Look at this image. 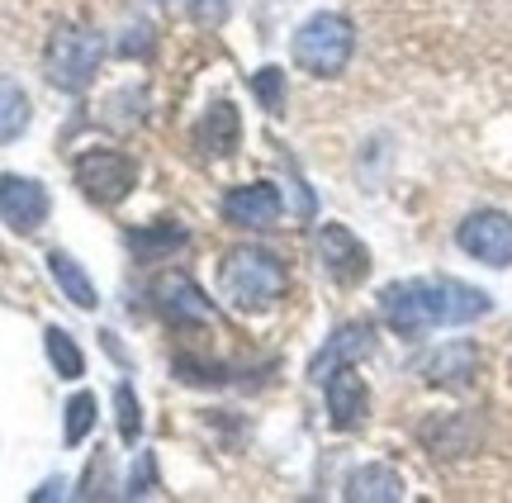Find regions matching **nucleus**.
<instances>
[{"mask_svg": "<svg viewBox=\"0 0 512 503\" xmlns=\"http://www.w3.org/2000/svg\"><path fill=\"white\" fill-rule=\"evenodd\" d=\"M290 290V271H285V261L266 252V247L256 243H242L233 252H223L219 261V295L242 309V314H261V309H271L280 304Z\"/></svg>", "mask_w": 512, "mask_h": 503, "instance_id": "obj_1", "label": "nucleus"}, {"mask_svg": "<svg viewBox=\"0 0 512 503\" xmlns=\"http://www.w3.org/2000/svg\"><path fill=\"white\" fill-rule=\"evenodd\" d=\"M100 62H105V38L86 29V24H57L48 34V48H43V72L57 91L81 95L95 86L100 76Z\"/></svg>", "mask_w": 512, "mask_h": 503, "instance_id": "obj_2", "label": "nucleus"}, {"mask_svg": "<svg viewBox=\"0 0 512 503\" xmlns=\"http://www.w3.org/2000/svg\"><path fill=\"white\" fill-rule=\"evenodd\" d=\"M294 67L309 76H342L347 72L351 53H356V29H351L347 15H332V10H323V15L304 19L299 29H294Z\"/></svg>", "mask_w": 512, "mask_h": 503, "instance_id": "obj_3", "label": "nucleus"}, {"mask_svg": "<svg viewBox=\"0 0 512 503\" xmlns=\"http://www.w3.org/2000/svg\"><path fill=\"white\" fill-rule=\"evenodd\" d=\"M72 176L95 205H119V200H128L133 186H138L133 157H124V152H114V148H86L72 162Z\"/></svg>", "mask_w": 512, "mask_h": 503, "instance_id": "obj_4", "label": "nucleus"}, {"mask_svg": "<svg viewBox=\"0 0 512 503\" xmlns=\"http://www.w3.org/2000/svg\"><path fill=\"white\" fill-rule=\"evenodd\" d=\"M380 314L399 337L432 333V328H441L437 285H432V280H394V285L380 295Z\"/></svg>", "mask_w": 512, "mask_h": 503, "instance_id": "obj_5", "label": "nucleus"}, {"mask_svg": "<svg viewBox=\"0 0 512 503\" xmlns=\"http://www.w3.org/2000/svg\"><path fill=\"white\" fill-rule=\"evenodd\" d=\"M456 243L465 257L484 261L494 271H508L512 266V214H503V209H475L456 228Z\"/></svg>", "mask_w": 512, "mask_h": 503, "instance_id": "obj_6", "label": "nucleus"}, {"mask_svg": "<svg viewBox=\"0 0 512 503\" xmlns=\"http://www.w3.org/2000/svg\"><path fill=\"white\" fill-rule=\"evenodd\" d=\"M152 304H157V314L166 323H176V328H200V323H214V299L204 295L195 276H185V271H162V276L152 280Z\"/></svg>", "mask_w": 512, "mask_h": 503, "instance_id": "obj_7", "label": "nucleus"}, {"mask_svg": "<svg viewBox=\"0 0 512 503\" xmlns=\"http://www.w3.org/2000/svg\"><path fill=\"white\" fill-rule=\"evenodd\" d=\"M313 247H318V261L328 266V276L337 285H361L370 276V247L347 224H323Z\"/></svg>", "mask_w": 512, "mask_h": 503, "instance_id": "obj_8", "label": "nucleus"}, {"mask_svg": "<svg viewBox=\"0 0 512 503\" xmlns=\"http://www.w3.org/2000/svg\"><path fill=\"white\" fill-rule=\"evenodd\" d=\"M48 209H53V200H48L43 181L15 176V171L0 176V219L15 228V233H38V228L48 224Z\"/></svg>", "mask_w": 512, "mask_h": 503, "instance_id": "obj_9", "label": "nucleus"}, {"mask_svg": "<svg viewBox=\"0 0 512 503\" xmlns=\"http://www.w3.org/2000/svg\"><path fill=\"white\" fill-rule=\"evenodd\" d=\"M219 209H223V219H228L233 228H252V233H261V228L280 224L285 200H280V190H275L271 181H247V186L228 190Z\"/></svg>", "mask_w": 512, "mask_h": 503, "instance_id": "obj_10", "label": "nucleus"}, {"mask_svg": "<svg viewBox=\"0 0 512 503\" xmlns=\"http://www.w3.org/2000/svg\"><path fill=\"white\" fill-rule=\"evenodd\" d=\"M323 394H328V423L337 432H351L366 423L370 390H366V380L356 375V366H337V371L323 380Z\"/></svg>", "mask_w": 512, "mask_h": 503, "instance_id": "obj_11", "label": "nucleus"}, {"mask_svg": "<svg viewBox=\"0 0 512 503\" xmlns=\"http://www.w3.org/2000/svg\"><path fill=\"white\" fill-rule=\"evenodd\" d=\"M370 352H375V328H370V323H342V328L323 342V352L309 361V380L323 385L337 366H356V361H366Z\"/></svg>", "mask_w": 512, "mask_h": 503, "instance_id": "obj_12", "label": "nucleus"}, {"mask_svg": "<svg viewBox=\"0 0 512 503\" xmlns=\"http://www.w3.org/2000/svg\"><path fill=\"white\" fill-rule=\"evenodd\" d=\"M479 375V347L475 342H446L422 361V380L437 390H465Z\"/></svg>", "mask_w": 512, "mask_h": 503, "instance_id": "obj_13", "label": "nucleus"}, {"mask_svg": "<svg viewBox=\"0 0 512 503\" xmlns=\"http://www.w3.org/2000/svg\"><path fill=\"white\" fill-rule=\"evenodd\" d=\"M242 143V119H238V105L233 100H214L204 119L195 124V148L204 157H233Z\"/></svg>", "mask_w": 512, "mask_h": 503, "instance_id": "obj_14", "label": "nucleus"}, {"mask_svg": "<svg viewBox=\"0 0 512 503\" xmlns=\"http://www.w3.org/2000/svg\"><path fill=\"white\" fill-rule=\"evenodd\" d=\"M437 314H441V328H460V323H475L494 309V299L484 295L479 285H465V280H446L437 276Z\"/></svg>", "mask_w": 512, "mask_h": 503, "instance_id": "obj_15", "label": "nucleus"}, {"mask_svg": "<svg viewBox=\"0 0 512 503\" xmlns=\"http://www.w3.org/2000/svg\"><path fill=\"white\" fill-rule=\"evenodd\" d=\"M347 499H351V503H399V499H403L399 470L384 466V461L356 466V470L347 475Z\"/></svg>", "mask_w": 512, "mask_h": 503, "instance_id": "obj_16", "label": "nucleus"}, {"mask_svg": "<svg viewBox=\"0 0 512 503\" xmlns=\"http://www.w3.org/2000/svg\"><path fill=\"white\" fill-rule=\"evenodd\" d=\"M128 252L138 261H166V257H176L185 243H190V233H185V224H147V228H133L124 238Z\"/></svg>", "mask_w": 512, "mask_h": 503, "instance_id": "obj_17", "label": "nucleus"}, {"mask_svg": "<svg viewBox=\"0 0 512 503\" xmlns=\"http://www.w3.org/2000/svg\"><path fill=\"white\" fill-rule=\"evenodd\" d=\"M48 271H53V280H57V290L72 299L76 309H95L100 304V295H95V280L86 276V266L72 257V252H48Z\"/></svg>", "mask_w": 512, "mask_h": 503, "instance_id": "obj_18", "label": "nucleus"}, {"mask_svg": "<svg viewBox=\"0 0 512 503\" xmlns=\"http://www.w3.org/2000/svg\"><path fill=\"white\" fill-rule=\"evenodd\" d=\"M29 119H34L29 91L19 86L15 76H0V143H15L19 133L29 129Z\"/></svg>", "mask_w": 512, "mask_h": 503, "instance_id": "obj_19", "label": "nucleus"}, {"mask_svg": "<svg viewBox=\"0 0 512 503\" xmlns=\"http://www.w3.org/2000/svg\"><path fill=\"white\" fill-rule=\"evenodd\" d=\"M43 347H48V361H53V371L62 375V380H81L86 375V356H81V347H76V337L67 333V328H48L43 333Z\"/></svg>", "mask_w": 512, "mask_h": 503, "instance_id": "obj_20", "label": "nucleus"}, {"mask_svg": "<svg viewBox=\"0 0 512 503\" xmlns=\"http://www.w3.org/2000/svg\"><path fill=\"white\" fill-rule=\"evenodd\" d=\"M91 428H95V394H76L72 404H67V413H62V442L67 447H81L86 437H91Z\"/></svg>", "mask_w": 512, "mask_h": 503, "instance_id": "obj_21", "label": "nucleus"}, {"mask_svg": "<svg viewBox=\"0 0 512 503\" xmlns=\"http://www.w3.org/2000/svg\"><path fill=\"white\" fill-rule=\"evenodd\" d=\"M252 95L266 114H285V72H280V67H261V72H252Z\"/></svg>", "mask_w": 512, "mask_h": 503, "instance_id": "obj_22", "label": "nucleus"}, {"mask_svg": "<svg viewBox=\"0 0 512 503\" xmlns=\"http://www.w3.org/2000/svg\"><path fill=\"white\" fill-rule=\"evenodd\" d=\"M114 409H119V437L133 447V442L143 437V409H138L133 385H114Z\"/></svg>", "mask_w": 512, "mask_h": 503, "instance_id": "obj_23", "label": "nucleus"}, {"mask_svg": "<svg viewBox=\"0 0 512 503\" xmlns=\"http://www.w3.org/2000/svg\"><path fill=\"white\" fill-rule=\"evenodd\" d=\"M176 380H185V385H223V366H195L190 356H181L176 361Z\"/></svg>", "mask_w": 512, "mask_h": 503, "instance_id": "obj_24", "label": "nucleus"}, {"mask_svg": "<svg viewBox=\"0 0 512 503\" xmlns=\"http://www.w3.org/2000/svg\"><path fill=\"white\" fill-rule=\"evenodd\" d=\"M190 15L200 19V24H219V19L228 15V0H195V5H190Z\"/></svg>", "mask_w": 512, "mask_h": 503, "instance_id": "obj_25", "label": "nucleus"}, {"mask_svg": "<svg viewBox=\"0 0 512 503\" xmlns=\"http://www.w3.org/2000/svg\"><path fill=\"white\" fill-rule=\"evenodd\" d=\"M57 494H62V480H48V485H43V489H38V494H34V499H57Z\"/></svg>", "mask_w": 512, "mask_h": 503, "instance_id": "obj_26", "label": "nucleus"}]
</instances>
